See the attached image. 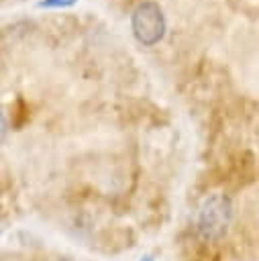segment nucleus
<instances>
[{
    "mask_svg": "<svg viewBox=\"0 0 259 261\" xmlns=\"http://www.w3.org/2000/svg\"><path fill=\"white\" fill-rule=\"evenodd\" d=\"M232 218V204L230 198L224 194H212L204 198V202L198 208V218H196V228L200 239L214 243L220 241L230 224Z\"/></svg>",
    "mask_w": 259,
    "mask_h": 261,
    "instance_id": "1",
    "label": "nucleus"
},
{
    "mask_svg": "<svg viewBox=\"0 0 259 261\" xmlns=\"http://www.w3.org/2000/svg\"><path fill=\"white\" fill-rule=\"evenodd\" d=\"M131 29H133V35L135 39L145 45V47H151V45H157L163 35H165V29H167V22H165V14L161 10V6L157 2H141L135 10H133V16H131Z\"/></svg>",
    "mask_w": 259,
    "mask_h": 261,
    "instance_id": "2",
    "label": "nucleus"
},
{
    "mask_svg": "<svg viewBox=\"0 0 259 261\" xmlns=\"http://www.w3.org/2000/svg\"><path fill=\"white\" fill-rule=\"evenodd\" d=\"M77 0H41L39 8H67L71 4H75Z\"/></svg>",
    "mask_w": 259,
    "mask_h": 261,
    "instance_id": "3",
    "label": "nucleus"
},
{
    "mask_svg": "<svg viewBox=\"0 0 259 261\" xmlns=\"http://www.w3.org/2000/svg\"><path fill=\"white\" fill-rule=\"evenodd\" d=\"M143 261H153V259H151V255H145V257H143Z\"/></svg>",
    "mask_w": 259,
    "mask_h": 261,
    "instance_id": "4",
    "label": "nucleus"
},
{
    "mask_svg": "<svg viewBox=\"0 0 259 261\" xmlns=\"http://www.w3.org/2000/svg\"><path fill=\"white\" fill-rule=\"evenodd\" d=\"M57 261H69V259H57Z\"/></svg>",
    "mask_w": 259,
    "mask_h": 261,
    "instance_id": "5",
    "label": "nucleus"
}]
</instances>
